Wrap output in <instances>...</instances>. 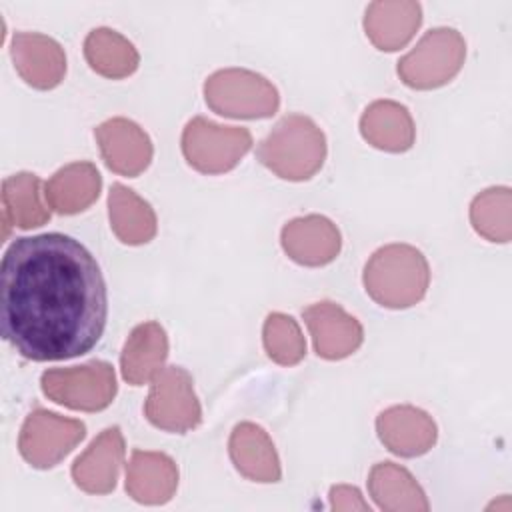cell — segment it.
Instances as JSON below:
<instances>
[{"instance_id":"obj_1","label":"cell","mask_w":512,"mask_h":512,"mask_svg":"<svg viewBox=\"0 0 512 512\" xmlns=\"http://www.w3.org/2000/svg\"><path fill=\"white\" fill-rule=\"evenodd\" d=\"M106 282L94 256L72 236L16 238L0 264L2 336L28 360L90 352L106 326Z\"/></svg>"},{"instance_id":"obj_2","label":"cell","mask_w":512,"mask_h":512,"mask_svg":"<svg viewBox=\"0 0 512 512\" xmlns=\"http://www.w3.org/2000/svg\"><path fill=\"white\" fill-rule=\"evenodd\" d=\"M366 294L380 306L404 310L418 304L430 284L426 256L410 244H386L364 266Z\"/></svg>"},{"instance_id":"obj_3","label":"cell","mask_w":512,"mask_h":512,"mask_svg":"<svg viewBox=\"0 0 512 512\" xmlns=\"http://www.w3.org/2000/svg\"><path fill=\"white\" fill-rule=\"evenodd\" d=\"M326 152L324 132L304 114L282 116L256 148L260 164L290 182L312 178L322 168Z\"/></svg>"},{"instance_id":"obj_4","label":"cell","mask_w":512,"mask_h":512,"mask_svg":"<svg viewBox=\"0 0 512 512\" xmlns=\"http://www.w3.org/2000/svg\"><path fill=\"white\" fill-rule=\"evenodd\" d=\"M204 100L212 112L244 120L270 118L280 108L276 86L246 68H224L210 74L204 82Z\"/></svg>"},{"instance_id":"obj_5","label":"cell","mask_w":512,"mask_h":512,"mask_svg":"<svg viewBox=\"0 0 512 512\" xmlns=\"http://www.w3.org/2000/svg\"><path fill=\"white\" fill-rule=\"evenodd\" d=\"M466 42L454 28H432L398 60L400 80L414 90H434L448 84L462 68Z\"/></svg>"},{"instance_id":"obj_6","label":"cell","mask_w":512,"mask_h":512,"mask_svg":"<svg viewBox=\"0 0 512 512\" xmlns=\"http://www.w3.org/2000/svg\"><path fill=\"white\" fill-rule=\"evenodd\" d=\"M182 154L202 174H224L240 164L252 148L248 128L222 126L204 116L192 118L182 130Z\"/></svg>"},{"instance_id":"obj_7","label":"cell","mask_w":512,"mask_h":512,"mask_svg":"<svg viewBox=\"0 0 512 512\" xmlns=\"http://www.w3.org/2000/svg\"><path fill=\"white\" fill-rule=\"evenodd\" d=\"M40 386L50 400L82 412L108 408L118 392L114 368L104 360H90L70 368H50L42 374Z\"/></svg>"},{"instance_id":"obj_8","label":"cell","mask_w":512,"mask_h":512,"mask_svg":"<svg viewBox=\"0 0 512 512\" xmlns=\"http://www.w3.org/2000/svg\"><path fill=\"white\" fill-rule=\"evenodd\" d=\"M144 416L160 430L184 434L202 422L194 380L182 366H166L150 380Z\"/></svg>"},{"instance_id":"obj_9","label":"cell","mask_w":512,"mask_h":512,"mask_svg":"<svg viewBox=\"0 0 512 512\" xmlns=\"http://www.w3.org/2000/svg\"><path fill=\"white\" fill-rule=\"evenodd\" d=\"M86 436V424L76 418H66L46 408L32 410L18 436L22 458L38 468L48 470L62 462Z\"/></svg>"},{"instance_id":"obj_10","label":"cell","mask_w":512,"mask_h":512,"mask_svg":"<svg viewBox=\"0 0 512 512\" xmlns=\"http://www.w3.org/2000/svg\"><path fill=\"white\" fill-rule=\"evenodd\" d=\"M310 330L314 352L324 360H342L354 354L364 342L362 324L340 304L322 300L302 310Z\"/></svg>"},{"instance_id":"obj_11","label":"cell","mask_w":512,"mask_h":512,"mask_svg":"<svg viewBox=\"0 0 512 512\" xmlns=\"http://www.w3.org/2000/svg\"><path fill=\"white\" fill-rule=\"evenodd\" d=\"M94 136L104 164L120 176L134 178L152 162V140L134 120L122 116L104 120L94 128Z\"/></svg>"},{"instance_id":"obj_12","label":"cell","mask_w":512,"mask_h":512,"mask_svg":"<svg viewBox=\"0 0 512 512\" xmlns=\"http://www.w3.org/2000/svg\"><path fill=\"white\" fill-rule=\"evenodd\" d=\"M282 250L300 266H326L340 254L342 236L338 226L320 214L292 218L280 232Z\"/></svg>"},{"instance_id":"obj_13","label":"cell","mask_w":512,"mask_h":512,"mask_svg":"<svg viewBox=\"0 0 512 512\" xmlns=\"http://www.w3.org/2000/svg\"><path fill=\"white\" fill-rule=\"evenodd\" d=\"M10 56L20 78L36 90L56 88L66 74L64 48L40 32H16Z\"/></svg>"},{"instance_id":"obj_14","label":"cell","mask_w":512,"mask_h":512,"mask_svg":"<svg viewBox=\"0 0 512 512\" xmlns=\"http://www.w3.org/2000/svg\"><path fill=\"white\" fill-rule=\"evenodd\" d=\"M380 442L396 456L416 458L426 454L438 438L432 416L416 406L400 404L382 410L376 418Z\"/></svg>"},{"instance_id":"obj_15","label":"cell","mask_w":512,"mask_h":512,"mask_svg":"<svg viewBox=\"0 0 512 512\" xmlns=\"http://www.w3.org/2000/svg\"><path fill=\"white\" fill-rule=\"evenodd\" d=\"M124 436L118 426L102 430L74 460L72 480L88 494H108L116 488L124 462Z\"/></svg>"},{"instance_id":"obj_16","label":"cell","mask_w":512,"mask_h":512,"mask_svg":"<svg viewBox=\"0 0 512 512\" xmlns=\"http://www.w3.org/2000/svg\"><path fill=\"white\" fill-rule=\"evenodd\" d=\"M228 452L234 468L248 480L272 484L282 478V466L276 446L268 432L254 422H240L234 426Z\"/></svg>"},{"instance_id":"obj_17","label":"cell","mask_w":512,"mask_h":512,"mask_svg":"<svg viewBox=\"0 0 512 512\" xmlns=\"http://www.w3.org/2000/svg\"><path fill=\"white\" fill-rule=\"evenodd\" d=\"M422 24V6L414 0H378L368 4L364 32L384 52L404 48Z\"/></svg>"},{"instance_id":"obj_18","label":"cell","mask_w":512,"mask_h":512,"mask_svg":"<svg viewBox=\"0 0 512 512\" xmlns=\"http://www.w3.org/2000/svg\"><path fill=\"white\" fill-rule=\"evenodd\" d=\"M178 488V466L164 452L134 450L126 468V492L140 504L158 506L172 500Z\"/></svg>"},{"instance_id":"obj_19","label":"cell","mask_w":512,"mask_h":512,"mask_svg":"<svg viewBox=\"0 0 512 512\" xmlns=\"http://www.w3.org/2000/svg\"><path fill=\"white\" fill-rule=\"evenodd\" d=\"M362 138L384 152L400 154L412 148L416 128L408 108L394 100H376L360 116Z\"/></svg>"},{"instance_id":"obj_20","label":"cell","mask_w":512,"mask_h":512,"mask_svg":"<svg viewBox=\"0 0 512 512\" xmlns=\"http://www.w3.org/2000/svg\"><path fill=\"white\" fill-rule=\"evenodd\" d=\"M102 190V176L92 162H72L56 170L46 182L44 198L48 206L64 216L90 208Z\"/></svg>"},{"instance_id":"obj_21","label":"cell","mask_w":512,"mask_h":512,"mask_svg":"<svg viewBox=\"0 0 512 512\" xmlns=\"http://www.w3.org/2000/svg\"><path fill=\"white\" fill-rule=\"evenodd\" d=\"M168 358V336L166 330L150 320L138 324L120 354L122 378L132 386L148 384L162 368Z\"/></svg>"},{"instance_id":"obj_22","label":"cell","mask_w":512,"mask_h":512,"mask_svg":"<svg viewBox=\"0 0 512 512\" xmlns=\"http://www.w3.org/2000/svg\"><path fill=\"white\" fill-rule=\"evenodd\" d=\"M368 492L384 512H426L428 498L416 478L394 462H378L368 474Z\"/></svg>"},{"instance_id":"obj_23","label":"cell","mask_w":512,"mask_h":512,"mask_svg":"<svg viewBox=\"0 0 512 512\" xmlns=\"http://www.w3.org/2000/svg\"><path fill=\"white\" fill-rule=\"evenodd\" d=\"M110 228L128 246H140L156 236L158 220L154 208L124 184H112L108 194Z\"/></svg>"},{"instance_id":"obj_24","label":"cell","mask_w":512,"mask_h":512,"mask_svg":"<svg viewBox=\"0 0 512 512\" xmlns=\"http://www.w3.org/2000/svg\"><path fill=\"white\" fill-rule=\"evenodd\" d=\"M40 178L34 172H18L2 182V222L4 234L8 226L30 230L50 220V208L40 196Z\"/></svg>"},{"instance_id":"obj_25","label":"cell","mask_w":512,"mask_h":512,"mask_svg":"<svg viewBox=\"0 0 512 512\" xmlns=\"http://www.w3.org/2000/svg\"><path fill=\"white\" fill-rule=\"evenodd\" d=\"M84 58L88 66L112 80L128 78L140 64V54L134 44L112 28H94L84 40Z\"/></svg>"},{"instance_id":"obj_26","label":"cell","mask_w":512,"mask_h":512,"mask_svg":"<svg viewBox=\"0 0 512 512\" xmlns=\"http://www.w3.org/2000/svg\"><path fill=\"white\" fill-rule=\"evenodd\" d=\"M472 228L490 242L506 244L512 238V192L508 186H492L470 204Z\"/></svg>"},{"instance_id":"obj_27","label":"cell","mask_w":512,"mask_h":512,"mask_svg":"<svg viewBox=\"0 0 512 512\" xmlns=\"http://www.w3.org/2000/svg\"><path fill=\"white\" fill-rule=\"evenodd\" d=\"M262 342L268 358L280 366H294L306 356V340L290 314L270 312L264 320Z\"/></svg>"},{"instance_id":"obj_28","label":"cell","mask_w":512,"mask_h":512,"mask_svg":"<svg viewBox=\"0 0 512 512\" xmlns=\"http://www.w3.org/2000/svg\"><path fill=\"white\" fill-rule=\"evenodd\" d=\"M330 508L332 510H362V512H370L368 502L362 498L360 490L356 486H348V484H338L330 488Z\"/></svg>"}]
</instances>
